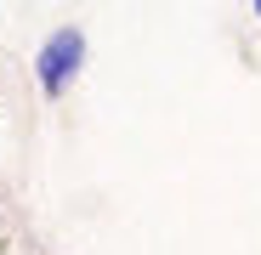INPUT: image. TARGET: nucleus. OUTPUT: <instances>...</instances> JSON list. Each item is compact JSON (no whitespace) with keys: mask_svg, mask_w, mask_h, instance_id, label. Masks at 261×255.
I'll return each instance as SVG.
<instances>
[{"mask_svg":"<svg viewBox=\"0 0 261 255\" xmlns=\"http://www.w3.org/2000/svg\"><path fill=\"white\" fill-rule=\"evenodd\" d=\"M80 63H85V34L80 29H57L40 46V85H46V97H63V85L80 74Z\"/></svg>","mask_w":261,"mask_h":255,"instance_id":"obj_1","label":"nucleus"},{"mask_svg":"<svg viewBox=\"0 0 261 255\" xmlns=\"http://www.w3.org/2000/svg\"><path fill=\"white\" fill-rule=\"evenodd\" d=\"M255 12H261V0H255Z\"/></svg>","mask_w":261,"mask_h":255,"instance_id":"obj_2","label":"nucleus"}]
</instances>
